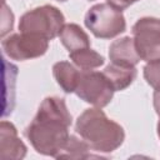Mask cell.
Segmentation results:
<instances>
[{"label":"cell","mask_w":160,"mask_h":160,"mask_svg":"<svg viewBox=\"0 0 160 160\" xmlns=\"http://www.w3.org/2000/svg\"><path fill=\"white\" fill-rule=\"evenodd\" d=\"M102 72L110 81L115 91H121L129 88L138 75V70L135 66H122L114 62L105 66Z\"/></svg>","instance_id":"10"},{"label":"cell","mask_w":160,"mask_h":160,"mask_svg":"<svg viewBox=\"0 0 160 160\" xmlns=\"http://www.w3.org/2000/svg\"><path fill=\"white\" fill-rule=\"evenodd\" d=\"M84 22L90 32L99 39H112L126 30L122 11L109 2H100L91 6L85 14Z\"/></svg>","instance_id":"4"},{"label":"cell","mask_w":160,"mask_h":160,"mask_svg":"<svg viewBox=\"0 0 160 160\" xmlns=\"http://www.w3.org/2000/svg\"><path fill=\"white\" fill-rule=\"evenodd\" d=\"M59 39L61 44L69 50V52L81 50L90 48V39L88 34L78 25L74 22L65 24L59 34Z\"/></svg>","instance_id":"12"},{"label":"cell","mask_w":160,"mask_h":160,"mask_svg":"<svg viewBox=\"0 0 160 160\" xmlns=\"http://www.w3.org/2000/svg\"><path fill=\"white\" fill-rule=\"evenodd\" d=\"M65 25L64 14L52 5H42L24 12L19 20L20 32L35 34L48 40L59 36Z\"/></svg>","instance_id":"3"},{"label":"cell","mask_w":160,"mask_h":160,"mask_svg":"<svg viewBox=\"0 0 160 160\" xmlns=\"http://www.w3.org/2000/svg\"><path fill=\"white\" fill-rule=\"evenodd\" d=\"M132 39L141 60H160V19L145 16L132 25Z\"/></svg>","instance_id":"6"},{"label":"cell","mask_w":160,"mask_h":160,"mask_svg":"<svg viewBox=\"0 0 160 160\" xmlns=\"http://www.w3.org/2000/svg\"><path fill=\"white\" fill-rule=\"evenodd\" d=\"M4 54L16 61H25L42 56L49 49V40L28 32L11 34L1 41Z\"/></svg>","instance_id":"7"},{"label":"cell","mask_w":160,"mask_h":160,"mask_svg":"<svg viewBox=\"0 0 160 160\" xmlns=\"http://www.w3.org/2000/svg\"><path fill=\"white\" fill-rule=\"evenodd\" d=\"M69 58L74 62V65H76V68L81 70H92L100 68L105 62L104 56L92 50L91 48L69 52Z\"/></svg>","instance_id":"14"},{"label":"cell","mask_w":160,"mask_h":160,"mask_svg":"<svg viewBox=\"0 0 160 160\" xmlns=\"http://www.w3.org/2000/svg\"><path fill=\"white\" fill-rule=\"evenodd\" d=\"M136 1H139V0H106V2H109L110 5H112L114 8L121 10V11L126 8H129L130 5H132Z\"/></svg>","instance_id":"17"},{"label":"cell","mask_w":160,"mask_h":160,"mask_svg":"<svg viewBox=\"0 0 160 160\" xmlns=\"http://www.w3.org/2000/svg\"><path fill=\"white\" fill-rule=\"evenodd\" d=\"M152 104H154L155 112L160 118V89H155L154 95H152Z\"/></svg>","instance_id":"18"},{"label":"cell","mask_w":160,"mask_h":160,"mask_svg":"<svg viewBox=\"0 0 160 160\" xmlns=\"http://www.w3.org/2000/svg\"><path fill=\"white\" fill-rule=\"evenodd\" d=\"M58 1H61V2H64V1H68V0H58Z\"/></svg>","instance_id":"20"},{"label":"cell","mask_w":160,"mask_h":160,"mask_svg":"<svg viewBox=\"0 0 160 160\" xmlns=\"http://www.w3.org/2000/svg\"><path fill=\"white\" fill-rule=\"evenodd\" d=\"M90 1H92V0H90Z\"/></svg>","instance_id":"21"},{"label":"cell","mask_w":160,"mask_h":160,"mask_svg":"<svg viewBox=\"0 0 160 160\" xmlns=\"http://www.w3.org/2000/svg\"><path fill=\"white\" fill-rule=\"evenodd\" d=\"M52 75L64 92H75L80 76V70L76 69V65L69 61H58L52 66Z\"/></svg>","instance_id":"11"},{"label":"cell","mask_w":160,"mask_h":160,"mask_svg":"<svg viewBox=\"0 0 160 160\" xmlns=\"http://www.w3.org/2000/svg\"><path fill=\"white\" fill-rule=\"evenodd\" d=\"M156 130H158V136H159V139H160V120H159V122H158V126H156Z\"/></svg>","instance_id":"19"},{"label":"cell","mask_w":160,"mask_h":160,"mask_svg":"<svg viewBox=\"0 0 160 160\" xmlns=\"http://www.w3.org/2000/svg\"><path fill=\"white\" fill-rule=\"evenodd\" d=\"M28 148L18 136L15 125L2 120L0 124V158L1 159H24Z\"/></svg>","instance_id":"8"},{"label":"cell","mask_w":160,"mask_h":160,"mask_svg":"<svg viewBox=\"0 0 160 160\" xmlns=\"http://www.w3.org/2000/svg\"><path fill=\"white\" fill-rule=\"evenodd\" d=\"M56 159H91V158H102V155H92L91 148L80 138L70 135L64 148L55 156Z\"/></svg>","instance_id":"13"},{"label":"cell","mask_w":160,"mask_h":160,"mask_svg":"<svg viewBox=\"0 0 160 160\" xmlns=\"http://www.w3.org/2000/svg\"><path fill=\"white\" fill-rule=\"evenodd\" d=\"M71 115L66 102L59 96L45 98L24 134L36 152L56 156L66 144L70 134Z\"/></svg>","instance_id":"1"},{"label":"cell","mask_w":160,"mask_h":160,"mask_svg":"<svg viewBox=\"0 0 160 160\" xmlns=\"http://www.w3.org/2000/svg\"><path fill=\"white\" fill-rule=\"evenodd\" d=\"M115 90L104 72L95 70H80L75 94L78 98L95 108H105L112 100Z\"/></svg>","instance_id":"5"},{"label":"cell","mask_w":160,"mask_h":160,"mask_svg":"<svg viewBox=\"0 0 160 160\" xmlns=\"http://www.w3.org/2000/svg\"><path fill=\"white\" fill-rule=\"evenodd\" d=\"M75 131L99 154H110L120 148L125 140V131L120 124L109 119L101 108L82 111L76 119Z\"/></svg>","instance_id":"2"},{"label":"cell","mask_w":160,"mask_h":160,"mask_svg":"<svg viewBox=\"0 0 160 160\" xmlns=\"http://www.w3.org/2000/svg\"><path fill=\"white\" fill-rule=\"evenodd\" d=\"M109 59L111 62L122 66H136L141 60L134 39L130 36H124L114 40L109 46Z\"/></svg>","instance_id":"9"},{"label":"cell","mask_w":160,"mask_h":160,"mask_svg":"<svg viewBox=\"0 0 160 160\" xmlns=\"http://www.w3.org/2000/svg\"><path fill=\"white\" fill-rule=\"evenodd\" d=\"M14 26V15L8 5L4 2L2 5V21H1V36L4 38L6 32L11 31Z\"/></svg>","instance_id":"16"},{"label":"cell","mask_w":160,"mask_h":160,"mask_svg":"<svg viewBox=\"0 0 160 160\" xmlns=\"http://www.w3.org/2000/svg\"><path fill=\"white\" fill-rule=\"evenodd\" d=\"M144 78L151 88L160 89V60L146 62L144 66Z\"/></svg>","instance_id":"15"}]
</instances>
